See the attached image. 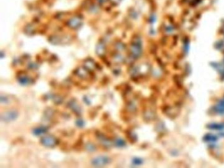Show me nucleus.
<instances>
[{
	"instance_id": "f257e3e1",
	"label": "nucleus",
	"mask_w": 224,
	"mask_h": 168,
	"mask_svg": "<svg viewBox=\"0 0 224 168\" xmlns=\"http://www.w3.org/2000/svg\"><path fill=\"white\" fill-rule=\"evenodd\" d=\"M111 162L110 157L107 156H99L91 160V164L95 167H103Z\"/></svg>"
},
{
	"instance_id": "f03ea898",
	"label": "nucleus",
	"mask_w": 224,
	"mask_h": 168,
	"mask_svg": "<svg viewBox=\"0 0 224 168\" xmlns=\"http://www.w3.org/2000/svg\"><path fill=\"white\" fill-rule=\"evenodd\" d=\"M18 116L19 113L16 110H9L1 114V120L5 122H10L16 120Z\"/></svg>"
},
{
	"instance_id": "7ed1b4c3",
	"label": "nucleus",
	"mask_w": 224,
	"mask_h": 168,
	"mask_svg": "<svg viewBox=\"0 0 224 168\" xmlns=\"http://www.w3.org/2000/svg\"><path fill=\"white\" fill-rule=\"evenodd\" d=\"M40 143L44 147L52 148L57 145L58 141L57 138L53 135H46L41 138Z\"/></svg>"
},
{
	"instance_id": "20e7f679",
	"label": "nucleus",
	"mask_w": 224,
	"mask_h": 168,
	"mask_svg": "<svg viewBox=\"0 0 224 168\" xmlns=\"http://www.w3.org/2000/svg\"><path fill=\"white\" fill-rule=\"evenodd\" d=\"M97 138L102 145L105 148H107V149L111 148L114 144L113 141H111L108 138L106 137V136H105V135L101 133H98L97 134Z\"/></svg>"
},
{
	"instance_id": "39448f33",
	"label": "nucleus",
	"mask_w": 224,
	"mask_h": 168,
	"mask_svg": "<svg viewBox=\"0 0 224 168\" xmlns=\"http://www.w3.org/2000/svg\"><path fill=\"white\" fill-rule=\"evenodd\" d=\"M68 107L70 108L72 112L75 114L80 115L82 112V108L77 101L74 99H72L68 103Z\"/></svg>"
},
{
	"instance_id": "423d86ee",
	"label": "nucleus",
	"mask_w": 224,
	"mask_h": 168,
	"mask_svg": "<svg viewBox=\"0 0 224 168\" xmlns=\"http://www.w3.org/2000/svg\"><path fill=\"white\" fill-rule=\"evenodd\" d=\"M48 130H49L48 127L45 126H41L39 127L34 128V129L33 130L32 133L36 136H39L47 133Z\"/></svg>"
},
{
	"instance_id": "0eeeda50",
	"label": "nucleus",
	"mask_w": 224,
	"mask_h": 168,
	"mask_svg": "<svg viewBox=\"0 0 224 168\" xmlns=\"http://www.w3.org/2000/svg\"><path fill=\"white\" fill-rule=\"evenodd\" d=\"M18 81L22 85H27L32 82V79L27 75H21L18 77Z\"/></svg>"
},
{
	"instance_id": "6e6552de",
	"label": "nucleus",
	"mask_w": 224,
	"mask_h": 168,
	"mask_svg": "<svg viewBox=\"0 0 224 168\" xmlns=\"http://www.w3.org/2000/svg\"><path fill=\"white\" fill-rule=\"evenodd\" d=\"M96 53L99 57H103L106 53V47H105V45L103 43H99V44L97 45Z\"/></svg>"
},
{
	"instance_id": "1a4fd4ad",
	"label": "nucleus",
	"mask_w": 224,
	"mask_h": 168,
	"mask_svg": "<svg viewBox=\"0 0 224 168\" xmlns=\"http://www.w3.org/2000/svg\"><path fill=\"white\" fill-rule=\"evenodd\" d=\"M84 68L87 69L88 71H93L95 68V62L91 58H88L84 61Z\"/></svg>"
},
{
	"instance_id": "9d476101",
	"label": "nucleus",
	"mask_w": 224,
	"mask_h": 168,
	"mask_svg": "<svg viewBox=\"0 0 224 168\" xmlns=\"http://www.w3.org/2000/svg\"><path fill=\"white\" fill-rule=\"evenodd\" d=\"M78 77L82 79H85L88 76V70L85 68H79L75 72Z\"/></svg>"
},
{
	"instance_id": "9b49d317",
	"label": "nucleus",
	"mask_w": 224,
	"mask_h": 168,
	"mask_svg": "<svg viewBox=\"0 0 224 168\" xmlns=\"http://www.w3.org/2000/svg\"><path fill=\"white\" fill-rule=\"evenodd\" d=\"M114 145L115 147H116L117 148H124L125 146H126V142L125 141L122 139V138H116L114 141Z\"/></svg>"
},
{
	"instance_id": "f8f14e48",
	"label": "nucleus",
	"mask_w": 224,
	"mask_h": 168,
	"mask_svg": "<svg viewBox=\"0 0 224 168\" xmlns=\"http://www.w3.org/2000/svg\"><path fill=\"white\" fill-rule=\"evenodd\" d=\"M85 149L89 152H93L97 150V147L93 143H87L85 145Z\"/></svg>"
},
{
	"instance_id": "ddd939ff",
	"label": "nucleus",
	"mask_w": 224,
	"mask_h": 168,
	"mask_svg": "<svg viewBox=\"0 0 224 168\" xmlns=\"http://www.w3.org/2000/svg\"><path fill=\"white\" fill-rule=\"evenodd\" d=\"M113 60L115 62H116V63L120 64L124 62V58L123 56L120 54H116L113 57Z\"/></svg>"
},
{
	"instance_id": "4468645a",
	"label": "nucleus",
	"mask_w": 224,
	"mask_h": 168,
	"mask_svg": "<svg viewBox=\"0 0 224 168\" xmlns=\"http://www.w3.org/2000/svg\"><path fill=\"white\" fill-rule=\"evenodd\" d=\"M53 116V110H52L51 108H49L45 111L44 117V118H45L46 120L50 119V118H52Z\"/></svg>"
},
{
	"instance_id": "2eb2a0df",
	"label": "nucleus",
	"mask_w": 224,
	"mask_h": 168,
	"mask_svg": "<svg viewBox=\"0 0 224 168\" xmlns=\"http://www.w3.org/2000/svg\"><path fill=\"white\" fill-rule=\"evenodd\" d=\"M50 98H52L54 103L57 104H61L62 103V102L63 101L62 98L61 96H59V95H51Z\"/></svg>"
},
{
	"instance_id": "dca6fc26",
	"label": "nucleus",
	"mask_w": 224,
	"mask_h": 168,
	"mask_svg": "<svg viewBox=\"0 0 224 168\" xmlns=\"http://www.w3.org/2000/svg\"><path fill=\"white\" fill-rule=\"evenodd\" d=\"M80 21L78 19H72L69 22V24H70V27L72 28H77L78 27V26L80 25Z\"/></svg>"
},
{
	"instance_id": "f3484780",
	"label": "nucleus",
	"mask_w": 224,
	"mask_h": 168,
	"mask_svg": "<svg viewBox=\"0 0 224 168\" xmlns=\"http://www.w3.org/2000/svg\"><path fill=\"white\" fill-rule=\"evenodd\" d=\"M39 67L38 64L36 63V62H30V63L28 64V68L30 70H36L38 69Z\"/></svg>"
},
{
	"instance_id": "a211bd4d",
	"label": "nucleus",
	"mask_w": 224,
	"mask_h": 168,
	"mask_svg": "<svg viewBox=\"0 0 224 168\" xmlns=\"http://www.w3.org/2000/svg\"><path fill=\"white\" fill-rule=\"evenodd\" d=\"M76 125L77 127L82 128L85 126V121L82 119H78L76 121Z\"/></svg>"
},
{
	"instance_id": "6ab92c4d",
	"label": "nucleus",
	"mask_w": 224,
	"mask_h": 168,
	"mask_svg": "<svg viewBox=\"0 0 224 168\" xmlns=\"http://www.w3.org/2000/svg\"><path fill=\"white\" fill-rule=\"evenodd\" d=\"M115 48H116L117 50L122 51L125 49V46H124V44H122V43L119 42V43H117L116 45H115Z\"/></svg>"
},
{
	"instance_id": "aec40b11",
	"label": "nucleus",
	"mask_w": 224,
	"mask_h": 168,
	"mask_svg": "<svg viewBox=\"0 0 224 168\" xmlns=\"http://www.w3.org/2000/svg\"><path fill=\"white\" fill-rule=\"evenodd\" d=\"M1 104H8L9 103V98L3 95H1Z\"/></svg>"
},
{
	"instance_id": "412c9836",
	"label": "nucleus",
	"mask_w": 224,
	"mask_h": 168,
	"mask_svg": "<svg viewBox=\"0 0 224 168\" xmlns=\"http://www.w3.org/2000/svg\"><path fill=\"white\" fill-rule=\"evenodd\" d=\"M84 101L85 103H86L87 104H90V100H89V98H88L86 96L84 97Z\"/></svg>"
},
{
	"instance_id": "4be33fe9",
	"label": "nucleus",
	"mask_w": 224,
	"mask_h": 168,
	"mask_svg": "<svg viewBox=\"0 0 224 168\" xmlns=\"http://www.w3.org/2000/svg\"><path fill=\"white\" fill-rule=\"evenodd\" d=\"M114 73L115 75H119L120 73V69L116 68V69H115V70L114 71Z\"/></svg>"
}]
</instances>
